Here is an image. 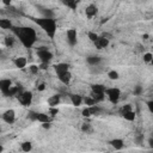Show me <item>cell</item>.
Instances as JSON below:
<instances>
[{"instance_id": "6da1fadb", "label": "cell", "mask_w": 153, "mask_h": 153, "mask_svg": "<svg viewBox=\"0 0 153 153\" xmlns=\"http://www.w3.org/2000/svg\"><path fill=\"white\" fill-rule=\"evenodd\" d=\"M11 31L25 48H32L35 43L37 42V32L31 26H14L13 25Z\"/></svg>"}, {"instance_id": "7a4b0ae2", "label": "cell", "mask_w": 153, "mask_h": 153, "mask_svg": "<svg viewBox=\"0 0 153 153\" xmlns=\"http://www.w3.org/2000/svg\"><path fill=\"white\" fill-rule=\"evenodd\" d=\"M33 22L48 35L49 38H54L56 30H57V23L55 18H33Z\"/></svg>"}, {"instance_id": "3957f363", "label": "cell", "mask_w": 153, "mask_h": 153, "mask_svg": "<svg viewBox=\"0 0 153 153\" xmlns=\"http://www.w3.org/2000/svg\"><path fill=\"white\" fill-rule=\"evenodd\" d=\"M105 97H108L109 102L112 104H117L121 98V90L118 87H106Z\"/></svg>"}, {"instance_id": "277c9868", "label": "cell", "mask_w": 153, "mask_h": 153, "mask_svg": "<svg viewBox=\"0 0 153 153\" xmlns=\"http://www.w3.org/2000/svg\"><path fill=\"white\" fill-rule=\"evenodd\" d=\"M37 57L39 59L41 62H43V63H49V62L53 60L54 55H53V53H51L49 49H47V47H41V48L37 50Z\"/></svg>"}, {"instance_id": "5b68a950", "label": "cell", "mask_w": 153, "mask_h": 153, "mask_svg": "<svg viewBox=\"0 0 153 153\" xmlns=\"http://www.w3.org/2000/svg\"><path fill=\"white\" fill-rule=\"evenodd\" d=\"M18 100H19V103L23 105V106H29V105H31V103H32V99H33V96H32V92L31 91H22L17 97H16Z\"/></svg>"}, {"instance_id": "8992f818", "label": "cell", "mask_w": 153, "mask_h": 153, "mask_svg": "<svg viewBox=\"0 0 153 153\" xmlns=\"http://www.w3.org/2000/svg\"><path fill=\"white\" fill-rule=\"evenodd\" d=\"M66 39H67V43L69 44V47H75L76 43H78V32L75 29L71 27L67 30L66 32Z\"/></svg>"}, {"instance_id": "52a82bcc", "label": "cell", "mask_w": 153, "mask_h": 153, "mask_svg": "<svg viewBox=\"0 0 153 153\" xmlns=\"http://www.w3.org/2000/svg\"><path fill=\"white\" fill-rule=\"evenodd\" d=\"M1 118H2V121H4L5 123L12 124V123H14V121H16V111H14L13 109H7L6 111L2 112Z\"/></svg>"}, {"instance_id": "ba28073f", "label": "cell", "mask_w": 153, "mask_h": 153, "mask_svg": "<svg viewBox=\"0 0 153 153\" xmlns=\"http://www.w3.org/2000/svg\"><path fill=\"white\" fill-rule=\"evenodd\" d=\"M109 44H110V38H108L105 35H104V36H99L98 39L94 42V47H96L98 50H102V49L108 48Z\"/></svg>"}, {"instance_id": "9c48e42d", "label": "cell", "mask_w": 153, "mask_h": 153, "mask_svg": "<svg viewBox=\"0 0 153 153\" xmlns=\"http://www.w3.org/2000/svg\"><path fill=\"white\" fill-rule=\"evenodd\" d=\"M12 87V80L11 79H7V78H2V79H0V91H1V93L5 96L7 92H8V90Z\"/></svg>"}, {"instance_id": "30bf717a", "label": "cell", "mask_w": 153, "mask_h": 153, "mask_svg": "<svg viewBox=\"0 0 153 153\" xmlns=\"http://www.w3.org/2000/svg\"><path fill=\"white\" fill-rule=\"evenodd\" d=\"M98 14V7H97V5H94V4H90V5H87L86 6V8H85V16L87 17V18H93V17H96Z\"/></svg>"}, {"instance_id": "8fae6325", "label": "cell", "mask_w": 153, "mask_h": 153, "mask_svg": "<svg viewBox=\"0 0 153 153\" xmlns=\"http://www.w3.org/2000/svg\"><path fill=\"white\" fill-rule=\"evenodd\" d=\"M110 146L115 149V151H121L124 148V140L123 139H120V137H115L112 140L109 141Z\"/></svg>"}, {"instance_id": "7c38bea8", "label": "cell", "mask_w": 153, "mask_h": 153, "mask_svg": "<svg viewBox=\"0 0 153 153\" xmlns=\"http://www.w3.org/2000/svg\"><path fill=\"white\" fill-rule=\"evenodd\" d=\"M54 71H55L56 75H60V74L69 71V65L66 63V62H59V63H56L54 66Z\"/></svg>"}, {"instance_id": "4fadbf2b", "label": "cell", "mask_w": 153, "mask_h": 153, "mask_svg": "<svg viewBox=\"0 0 153 153\" xmlns=\"http://www.w3.org/2000/svg\"><path fill=\"white\" fill-rule=\"evenodd\" d=\"M86 62L92 67H97L102 62V57L99 55H88L86 57Z\"/></svg>"}, {"instance_id": "5bb4252c", "label": "cell", "mask_w": 153, "mask_h": 153, "mask_svg": "<svg viewBox=\"0 0 153 153\" xmlns=\"http://www.w3.org/2000/svg\"><path fill=\"white\" fill-rule=\"evenodd\" d=\"M105 90H106V87L102 84H92L91 85L92 94H105Z\"/></svg>"}, {"instance_id": "9a60e30c", "label": "cell", "mask_w": 153, "mask_h": 153, "mask_svg": "<svg viewBox=\"0 0 153 153\" xmlns=\"http://www.w3.org/2000/svg\"><path fill=\"white\" fill-rule=\"evenodd\" d=\"M61 102V96L60 94H53L48 98V105L49 108H57V105Z\"/></svg>"}, {"instance_id": "2e32d148", "label": "cell", "mask_w": 153, "mask_h": 153, "mask_svg": "<svg viewBox=\"0 0 153 153\" xmlns=\"http://www.w3.org/2000/svg\"><path fill=\"white\" fill-rule=\"evenodd\" d=\"M36 121L39 123H51L53 117H50L48 114H44V112H37Z\"/></svg>"}, {"instance_id": "e0dca14e", "label": "cell", "mask_w": 153, "mask_h": 153, "mask_svg": "<svg viewBox=\"0 0 153 153\" xmlns=\"http://www.w3.org/2000/svg\"><path fill=\"white\" fill-rule=\"evenodd\" d=\"M69 99H71V103H72V105H74V106H80L81 104H82V97L80 96V94H76V93H71L69 96Z\"/></svg>"}, {"instance_id": "ac0fdd59", "label": "cell", "mask_w": 153, "mask_h": 153, "mask_svg": "<svg viewBox=\"0 0 153 153\" xmlns=\"http://www.w3.org/2000/svg\"><path fill=\"white\" fill-rule=\"evenodd\" d=\"M13 63L18 69H24L26 67V65H27V60L25 57H23V56H19V57H16L13 60Z\"/></svg>"}, {"instance_id": "d6986e66", "label": "cell", "mask_w": 153, "mask_h": 153, "mask_svg": "<svg viewBox=\"0 0 153 153\" xmlns=\"http://www.w3.org/2000/svg\"><path fill=\"white\" fill-rule=\"evenodd\" d=\"M57 79L60 80V82H62L63 85H68L72 80V73L68 71V72H65L60 75H57Z\"/></svg>"}, {"instance_id": "ffe728a7", "label": "cell", "mask_w": 153, "mask_h": 153, "mask_svg": "<svg viewBox=\"0 0 153 153\" xmlns=\"http://www.w3.org/2000/svg\"><path fill=\"white\" fill-rule=\"evenodd\" d=\"M13 23L8 18H0V29L2 30H12Z\"/></svg>"}, {"instance_id": "44dd1931", "label": "cell", "mask_w": 153, "mask_h": 153, "mask_svg": "<svg viewBox=\"0 0 153 153\" xmlns=\"http://www.w3.org/2000/svg\"><path fill=\"white\" fill-rule=\"evenodd\" d=\"M38 11L43 16V18H54L55 17L54 12L50 8H47V7H43V6H38Z\"/></svg>"}, {"instance_id": "7402d4cb", "label": "cell", "mask_w": 153, "mask_h": 153, "mask_svg": "<svg viewBox=\"0 0 153 153\" xmlns=\"http://www.w3.org/2000/svg\"><path fill=\"white\" fill-rule=\"evenodd\" d=\"M121 116H122L126 121H128V122H133V121H135V118H136V114H135L134 110L128 111V112H124V114H122Z\"/></svg>"}, {"instance_id": "603a6c76", "label": "cell", "mask_w": 153, "mask_h": 153, "mask_svg": "<svg viewBox=\"0 0 153 153\" xmlns=\"http://www.w3.org/2000/svg\"><path fill=\"white\" fill-rule=\"evenodd\" d=\"M20 149L25 153H30L32 151V142L31 141H23L20 143Z\"/></svg>"}, {"instance_id": "cb8c5ba5", "label": "cell", "mask_w": 153, "mask_h": 153, "mask_svg": "<svg viewBox=\"0 0 153 153\" xmlns=\"http://www.w3.org/2000/svg\"><path fill=\"white\" fill-rule=\"evenodd\" d=\"M4 43L6 48H12L16 43V37L14 36H5L4 38Z\"/></svg>"}, {"instance_id": "d4e9b609", "label": "cell", "mask_w": 153, "mask_h": 153, "mask_svg": "<svg viewBox=\"0 0 153 153\" xmlns=\"http://www.w3.org/2000/svg\"><path fill=\"white\" fill-rule=\"evenodd\" d=\"M82 102L85 103V105L87 106V108H90V106H93V105H97V103H96V100L91 97V96H86L85 98H82Z\"/></svg>"}, {"instance_id": "484cf974", "label": "cell", "mask_w": 153, "mask_h": 153, "mask_svg": "<svg viewBox=\"0 0 153 153\" xmlns=\"http://www.w3.org/2000/svg\"><path fill=\"white\" fill-rule=\"evenodd\" d=\"M106 75H108V78H109L110 80H118V79H120V74H118V72L115 71V69H110V71L106 73Z\"/></svg>"}, {"instance_id": "4316f807", "label": "cell", "mask_w": 153, "mask_h": 153, "mask_svg": "<svg viewBox=\"0 0 153 153\" xmlns=\"http://www.w3.org/2000/svg\"><path fill=\"white\" fill-rule=\"evenodd\" d=\"M63 5H66V6L69 7L71 10H76L78 2H76L75 0H67V1H63Z\"/></svg>"}, {"instance_id": "83f0119b", "label": "cell", "mask_w": 153, "mask_h": 153, "mask_svg": "<svg viewBox=\"0 0 153 153\" xmlns=\"http://www.w3.org/2000/svg\"><path fill=\"white\" fill-rule=\"evenodd\" d=\"M98 37H99V35H98L97 32H94V31H88V32H87V38H88L91 42H93V43L98 39Z\"/></svg>"}, {"instance_id": "f1b7e54d", "label": "cell", "mask_w": 153, "mask_h": 153, "mask_svg": "<svg viewBox=\"0 0 153 153\" xmlns=\"http://www.w3.org/2000/svg\"><path fill=\"white\" fill-rule=\"evenodd\" d=\"M142 60H143V62L145 63H151L152 61H153V54L152 53H145L143 54V57H142Z\"/></svg>"}, {"instance_id": "f546056e", "label": "cell", "mask_w": 153, "mask_h": 153, "mask_svg": "<svg viewBox=\"0 0 153 153\" xmlns=\"http://www.w3.org/2000/svg\"><path fill=\"white\" fill-rule=\"evenodd\" d=\"M131 110H133L131 104H124V105H122L121 109H120V115H122V114H124V112H128V111H131Z\"/></svg>"}, {"instance_id": "4dcf8cb0", "label": "cell", "mask_w": 153, "mask_h": 153, "mask_svg": "<svg viewBox=\"0 0 153 153\" xmlns=\"http://www.w3.org/2000/svg\"><path fill=\"white\" fill-rule=\"evenodd\" d=\"M90 112L91 115H99V112L102 111V109L99 108V105H93V106H90Z\"/></svg>"}, {"instance_id": "1f68e13d", "label": "cell", "mask_w": 153, "mask_h": 153, "mask_svg": "<svg viewBox=\"0 0 153 153\" xmlns=\"http://www.w3.org/2000/svg\"><path fill=\"white\" fill-rule=\"evenodd\" d=\"M36 116H37V111H33V110H30L27 112V116L26 118L30 120V121H36Z\"/></svg>"}, {"instance_id": "d6a6232c", "label": "cell", "mask_w": 153, "mask_h": 153, "mask_svg": "<svg viewBox=\"0 0 153 153\" xmlns=\"http://www.w3.org/2000/svg\"><path fill=\"white\" fill-rule=\"evenodd\" d=\"M81 130H82L84 133H91V131H92V127H91L90 123H84V124L81 126Z\"/></svg>"}, {"instance_id": "836d02e7", "label": "cell", "mask_w": 153, "mask_h": 153, "mask_svg": "<svg viewBox=\"0 0 153 153\" xmlns=\"http://www.w3.org/2000/svg\"><path fill=\"white\" fill-rule=\"evenodd\" d=\"M29 71H30L32 74H38L39 68H38L37 65H31V66H29Z\"/></svg>"}, {"instance_id": "e575fe53", "label": "cell", "mask_w": 153, "mask_h": 153, "mask_svg": "<svg viewBox=\"0 0 153 153\" xmlns=\"http://www.w3.org/2000/svg\"><path fill=\"white\" fill-rule=\"evenodd\" d=\"M142 92H143V88H142V86H141V85H136V86L134 87V94L140 96Z\"/></svg>"}, {"instance_id": "d590c367", "label": "cell", "mask_w": 153, "mask_h": 153, "mask_svg": "<svg viewBox=\"0 0 153 153\" xmlns=\"http://www.w3.org/2000/svg\"><path fill=\"white\" fill-rule=\"evenodd\" d=\"M59 114V109L57 108H49V116L50 117H54V116H56Z\"/></svg>"}, {"instance_id": "8d00e7d4", "label": "cell", "mask_w": 153, "mask_h": 153, "mask_svg": "<svg viewBox=\"0 0 153 153\" xmlns=\"http://www.w3.org/2000/svg\"><path fill=\"white\" fill-rule=\"evenodd\" d=\"M81 115L84 116V117H90V116H92L91 115V112H90V109L86 106V108H84L82 110H81Z\"/></svg>"}, {"instance_id": "74e56055", "label": "cell", "mask_w": 153, "mask_h": 153, "mask_svg": "<svg viewBox=\"0 0 153 153\" xmlns=\"http://www.w3.org/2000/svg\"><path fill=\"white\" fill-rule=\"evenodd\" d=\"M36 88H37L38 91H44V90H45V84H44V82H37Z\"/></svg>"}, {"instance_id": "f35d334b", "label": "cell", "mask_w": 153, "mask_h": 153, "mask_svg": "<svg viewBox=\"0 0 153 153\" xmlns=\"http://www.w3.org/2000/svg\"><path fill=\"white\" fill-rule=\"evenodd\" d=\"M48 66H49V63H43V62H41V63L38 65V68L45 71V69H48Z\"/></svg>"}, {"instance_id": "ab89813d", "label": "cell", "mask_w": 153, "mask_h": 153, "mask_svg": "<svg viewBox=\"0 0 153 153\" xmlns=\"http://www.w3.org/2000/svg\"><path fill=\"white\" fill-rule=\"evenodd\" d=\"M42 128L43 129H50L51 128V123H42Z\"/></svg>"}, {"instance_id": "60d3db41", "label": "cell", "mask_w": 153, "mask_h": 153, "mask_svg": "<svg viewBox=\"0 0 153 153\" xmlns=\"http://www.w3.org/2000/svg\"><path fill=\"white\" fill-rule=\"evenodd\" d=\"M152 105H153V100H148L147 102V106H148V109H149L151 112H152Z\"/></svg>"}, {"instance_id": "b9f144b4", "label": "cell", "mask_w": 153, "mask_h": 153, "mask_svg": "<svg viewBox=\"0 0 153 153\" xmlns=\"http://www.w3.org/2000/svg\"><path fill=\"white\" fill-rule=\"evenodd\" d=\"M2 151H4V146H2V145H0V153H1Z\"/></svg>"}, {"instance_id": "7bdbcfd3", "label": "cell", "mask_w": 153, "mask_h": 153, "mask_svg": "<svg viewBox=\"0 0 153 153\" xmlns=\"http://www.w3.org/2000/svg\"><path fill=\"white\" fill-rule=\"evenodd\" d=\"M146 153H153V151L151 149V151H148V152H146Z\"/></svg>"}]
</instances>
